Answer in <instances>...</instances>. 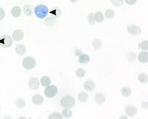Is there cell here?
<instances>
[{"mask_svg": "<svg viewBox=\"0 0 148 119\" xmlns=\"http://www.w3.org/2000/svg\"><path fill=\"white\" fill-rule=\"evenodd\" d=\"M5 15V13L4 9L0 7V21L2 20L4 18Z\"/></svg>", "mask_w": 148, "mask_h": 119, "instance_id": "cell-35", "label": "cell"}, {"mask_svg": "<svg viewBox=\"0 0 148 119\" xmlns=\"http://www.w3.org/2000/svg\"><path fill=\"white\" fill-rule=\"evenodd\" d=\"M90 61L89 56L86 54H82L79 58V63L85 64L89 62Z\"/></svg>", "mask_w": 148, "mask_h": 119, "instance_id": "cell-18", "label": "cell"}, {"mask_svg": "<svg viewBox=\"0 0 148 119\" xmlns=\"http://www.w3.org/2000/svg\"><path fill=\"white\" fill-rule=\"evenodd\" d=\"M49 119H62L61 114L60 113H53L49 116Z\"/></svg>", "mask_w": 148, "mask_h": 119, "instance_id": "cell-31", "label": "cell"}, {"mask_svg": "<svg viewBox=\"0 0 148 119\" xmlns=\"http://www.w3.org/2000/svg\"><path fill=\"white\" fill-rule=\"evenodd\" d=\"M75 56L77 57H79L82 54L83 51L82 49H76L74 51Z\"/></svg>", "mask_w": 148, "mask_h": 119, "instance_id": "cell-36", "label": "cell"}, {"mask_svg": "<svg viewBox=\"0 0 148 119\" xmlns=\"http://www.w3.org/2000/svg\"><path fill=\"white\" fill-rule=\"evenodd\" d=\"M0 110H1V107H0Z\"/></svg>", "mask_w": 148, "mask_h": 119, "instance_id": "cell-39", "label": "cell"}, {"mask_svg": "<svg viewBox=\"0 0 148 119\" xmlns=\"http://www.w3.org/2000/svg\"><path fill=\"white\" fill-rule=\"evenodd\" d=\"M40 81L36 77H31L29 81V86L32 90H38L39 87Z\"/></svg>", "mask_w": 148, "mask_h": 119, "instance_id": "cell-7", "label": "cell"}, {"mask_svg": "<svg viewBox=\"0 0 148 119\" xmlns=\"http://www.w3.org/2000/svg\"><path fill=\"white\" fill-rule=\"evenodd\" d=\"M13 40L8 35L2 36L0 38V46L4 48H8L12 45Z\"/></svg>", "mask_w": 148, "mask_h": 119, "instance_id": "cell-5", "label": "cell"}, {"mask_svg": "<svg viewBox=\"0 0 148 119\" xmlns=\"http://www.w3.org/2000/svg\"><path fill=\"white\" fill-rule=\"evenodd\" d=\"M84 87L88 91H92L95 88V82L92 80H87L84 82Z\"/></svg>", "mask_w": 148, "mask_h": 119, "instance_id": "cell-9", "label": "cell"}, {"mask_svg": "<svg viewBox=\"0 0 148 119\" xmlns=\"http://www.w3.org/2000/svg\"><path fill=\"white\" fill-rule=\"evenodd\" d=\"M27 51L26 46L23 44H19L16 47V52L19 56L24 55Z\"/></svg>", "mask_w": 148, "mask_h": 119, "instance_id": "cell-14", "label": "cell"}, {"mask_svg": "<svg viewBox=\"0 0 148 119\" xmlns=\"http://www.w3.org/2000/svg\"><path fill=\"white\" fill-rule=\"evenodd\" d=\"M33 7L29 4L25 5L23 7V12L24 14L28 17H31L33 14Z\"/></svg>", "mask_w": 148, "mask_h": 119, "instance_id": "cell-17", "label": "cell"}, {"mask_svg": "<svg viewBox=\"0 0 148 119\" xmlns=\"http://www.w3.org/2000/svg\"><path fill=\"white\" fill-rule=\"evenodd\" d=\"M11 14L13 17L16 18L18 17L21 16L22 14V10L19 7L16 6L13 7L11 10Z\"/></svg>", "mask_w": 148, "mask_h": 119, "instance_id": "cell-16", "label": "cell"}, {"mask_svg": "<svg viewBox=\"0 0 148 119\" xmlns=\"http://www.w3.org/2000/svg\"><path fill=\"white\" fill-rule=\"evenodd\" d=\"M85 71L82 68H79L76 71V75L79 78H82L85 75Z\"/></svg>", "mask_w": 148, "mask_h": 119, "instance_id": "cell-30", "label": "cell"}, {"mask_svg": "<svg viewBox=\"0 0 148 119\" xmlns=\"http://www.w3.org/2000/svg\"><path fill=\"white\" fill-rule=\"evenodd\" d=\"M138 61L142 63H146L148 62V53L142 51L138 55Z\"/></svg>", "mask_w": 148, "mask_h": 119, "instance_id": "cell-15", "label": "cell"}, {"mask_svg": "<svg viewBox=\"0 0 148 119\" xmlns=\"http://www.w3.org/2000/svg\"><path fill=\"white\" fill-rule=\"evenodd\" d=\"M125 113L127 115L130 117L134 116L137 113V109L133 105H128L125 109Z\"/></svg>", "mask_w": 148, "mask_h": 119, "instance_id": "cell-10", "label": "cell"}, {"mask_svg": "<svg viewBox=\"0 0 148 119\" xmlns=\"http://www.w3.org/2000/svg\"><path fill=\"white\" fill-rule=\"evenodd\" d=\"M24 35V32L22 30L17 29L13 32L12 39L15 41H20L23 39Z\"/></svg>", "mask_w": 148, "mask_h": 119, "instance_id": "cell-8", "label": "cell"}, {"mask_svg": "<svg viewBox=\"0 0 148 119\" xmlns=\"http://www.w3.org/2000/svg\"><path fill=\"white\" fill-rule=\"evenodd\" d=\"M62 114L65 119H69L72 116V112L70 109H64L62 112Z\"/></svg>", "mask_w": 148, "mask_h": 119, "instance_id": "cell-27", "label": "cell"}, {"mask_svg": "<svg viewBox=\"0 0 148 119\" xmlns=\"http://www.w3.org/2000/svg\"><path fill=\"white\" fill-rule=\"evenodd\" d=\"M88 99V95L85 92H81L78 95V99L81 102H86Z\"/></svg>", "mask_w": 148, "mask_h": 119, "instance_id": "cell-19", "label": "cell"}, {"mask_svg": "<svg viewBox=\"0 0 148 119\" xmlns=\"http://www.w3.org/2000/svg\"><path fill=\"white\" fill-rule=\"evenodd\" d=\"M141 48L144 51H148V41L144 40L141 43Z\"/></svg>", "mask_w": 148, "mask_h": 119, "instance_id": "cell-34", "label": "cell"}, {"mask_svg": "<svg viewBox=\"0 0 148 119\" xmlns=\"http://www.w3.org/2000/svg\"><path fill=\"white\" fill-rule=\"evenodd\" d=\"M57 21V20L51 17H48L44 20V24L46 26H51L54 25L56 23Z\"/></svg>", "mask_w": 148, "mask_h": 119, "instance_id": "cell-23", "label": "cell"}, {"mask_svg": "<svg viewBox=\"0 0 148 119\" xmlns=\"http://www.w3.org/2000/svg\"><path fill=\"white\" fill-rule=\"evenodd\" d=\"M32 100L34 104L40 105L43 103L44 98L42 96L39 94H36L33 96Z\"/></svg>", "mask_w": 148, "mask_h": 119, "instance_id": "cell-13", "label": "cell"}, {"mask_svg": "<svg viewBox=\"0 0 148 119\" xmlns=\"http://www.w3.org/2000/svg\"><path fill=\"white\" fill-rule=\"evenodd\" d=\"M112 3L115 6H121L123 5V0H111Z\"/></svg>", "mask_w": 148, "mask_h": 119, "instance_id": "cell-32", "label": "cell"}, {"mask_svg": "<svg viewBox=\"0 0 148 119\" xmlns=\"http://www.w3.org/2000/svg\"><path fill=\"white\" fill-rule=\"evenodd\" d=\"M49 13L51 16L53 18L58 19L61 16V10L58 7H55L51 8L50 11Z\"/></svg>", "mask_w": 148, "mask_h": 119, "instance_id": "cell-12", "label": "cell"}, {"mask_svg": "<svg viewBox=\"0 0 148 119\" xmlns=\"http://www.w3.org/2000/svg\"><path fill=\"white\" fill-rule=\"evenodd\" d=\"M94 19L97 23H100L103 22L105 19L104 16L101 12H97L94 15Z\"/></svg>", "mask_w": 148, "mask_h": 119, "instance_id": "cell-20", "label": "cell"}, {"mask_svg": "<svg viewBox=\"0 0 148 119\" xmlns=\"http://www.w3.org/2000/svg\"><path fill=\"white\" fill-rule=\"evenodd\" d=\"M121 93L123 96L128 97L132 94V90L128 87H124L122 89Z\"/></svg>", "mask_w": 148, "mask_h": 119, "instance_id": "cell-25", "label": "cell"}, {"mask_svg": "<svg viewBox=\"0 0 148 119\" xmlns=\"http://www.w3.org/2000/svg\"><path fill=\"white\" fill-rule=\"evenodd\" d=\"M127 32L132 35H138L142 33V29L140 27L135 25H129L127 27Z\"/></svg>", "mask_w": 148, "mask_h": 119, "instance_id": "cell-6", "label": "cell"}, {"mask_svg": "<svg viewBox=\"0 0 148 119\" xmlns=\"http://www.w3.org/2000/svg\"><path fill=\"white\" fill-rule=\"evenodd\" d=\"M138 80L142 83H145L148 82V76L145 73H142L138 75Z\"/></svg>", "mask_w": 148, "mask_h": 119, "instance_id": "cell-24", "label": "cell"}, {"mask_svg": "<svg viewBox=\"0 0 148 119\" xmlns=\"http://www.w3.org/2000/svg\"><path fill=\"white\" fill-rule=\"evenodd\" d=\"M124 1L127 4L131 5V6L136 4V2L137 1V0H124Z\"/></svg>", "mask_w": 148, "mask_h": 119, "instance_id": "cell-37", "label": "cell"}, {"mask_svg": "<svg viewBox=\"0 0 148 119\" xmlns=\"http://www.w3.org/2000/svg\"><path fill=\"white\" fill-rule=\"evenodd\" d=\"M61 105L66 109H71L75 105V99L71 95H66L60 100Z\"/></svg>", "mask_w": 148, "mask_h": 119, "instance_id": "cell-1", "label": "cell"}, {"mask_svg": "<svg viewBox=\"0 0 148 119\" xmlns=\"http://www.w3.org/2000/svg\"><path fill=\"white\" fill-rule=\"evenodd\" d=\"M114 12L112 9H109L106 10L105 12L106 17L108 19H112L115 17Z\"/></svg>", "mask_w": 148, "mask_h": 119, "instance_id": "cell-28", "label": "cell"}, {"mask_svg": "<svg viewBox=\"0 0 148 119\" xmlns=\"http://www.w3.org/2000/svg\"><path fill=\"white\" fill-rule=\"evenodd\" d=\"M136 54L134 52L128 53L127 55V58L130 62H135L136 59Z\"/></svg>", "mask_w": 148, "mask_h": 119, "instance_id": "cell-29", "label": "cell"}, {"mask_svg": "<svg viewBox=\"0 0 148 119\" xmlns=\"http://www.w3.org/2000/svg\"><path fill=\"white\" fill-rule=\"evenodd\" d=\"M40 83L43 86H47L50 85L51 80L50 78L47 76H44L40 79Z\"/></svg>", "mask_w": 148, "mask_h": 119, "instance_id": "cell-21", "label": "cell"}, {"mask_svg": "<svg viewBox=\"0 0 148 119\" xmlns=\"http://www.w3.org/2000/svg\"><path fill=\"white\" fill-rule=\"evenodd\" d=\"M95 100L98 104L101 105L105 102L106 100L105 95L102 93H98L95 94Z\"/></svg>", "mask_w": 148, "mask_h": 119, "instance_id": "cell-11", "label": "cell"}, {"mask_svg": "<svg viewBox=\"0 0 148 119\" xmlns=\"http://www.w3.org/2000/svg\"><path fill=\"white\" fill-rule=\"evenodd\" d=\"M92 46L94 48L95 51H98L100 50L102 46V43L101 41L99 39H95L93 41Z\"/></svg>", "mask_w": 148, "mask_h": 119, "instance_id": "cell-22", "label": "cell"}, {"mask_svg": "<svg viewBox=\"0 0 148 119\" xmlns=\"http://www.w3.org/2000/svg\"><path fill=\"white\" fill-rule=\"evenodd\" d=\"M36 62L33 57H27L23 59V65L25 69L31 70L34 68L36 66Z\"/></svg>", "mask_w": 148, "mask_h": 119, "instance_id": "cell-3", "label": "cell"}, {"mask_svg": "<svg viewBox=\"0 0 148 119\" xmlns=\"http://www.w3.org/2000/svg\"><path fill=\"white\" fill-rule=\"evenodd\" d=\"M88 20L89 23L90 24H93V25L95 24V20L94 17V14L92 12L89 14L88 17Z\"/></svg>", "mask_w": 148, "mask_h": 119, "instance_id": "cell-33", "label": "cell"}, {"mask_svg": "<svg viewBox=\"0 0 148 119\" xmlns=\"http://www.w3.org/2000/svg\"><path fill=\"white\" fill-rule=\"evenodd\" d=\"M26 101L22 98H18L16 101V107L19 109L23 108L26 105Z\"/></svg>", "mask_w": 148, "mask_h": 119, "instance_id": "cell-26", "label": "cell"}, {"mask_svg": "<svg viewBox=\"0 0 148 119\" xmlns=\"http://www.w3.org/2000/svg\"><path fill=\"white\" fill-rule=\"evenodd\" d=\"M78 0H70V1L72 3H76L77 2Z\"/></svg>", "mask_w": 148, "mask_h": 119, "instance_id": "cell-38", "label": "cell"}, {"mask_svg": "<svg viewBox=\"0 0 148 119\" xmlns=\"http://www.w3.org/2000/svg\"><path fill=\"white\" fill-rule=\"evenodd\" d=\"M58 93V89L56 86L51 85L47 86L44 91L45 96L48 98H52L56 96Z\"/></svg>", "mask_w": 148, "mask_h": 119, "instance_id": "cell-4", "label": "cell"}, {"mask_svg": "<svg viewBox=\"0 0 148 119\" xmlns=\"http://www.w3.org/2000/svg\"><path fill=\"white\" fill-rule=\"evenodd\" d=\"M49 12V8L46 6L39 5L37 6L34 9V13L38 18L42 19L47 16Z\"/></svg>", "mask_w": 148, "mask_h": 119, "instance_id": "cell-2", "label": "cell"}]
</instances>
